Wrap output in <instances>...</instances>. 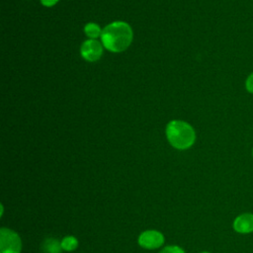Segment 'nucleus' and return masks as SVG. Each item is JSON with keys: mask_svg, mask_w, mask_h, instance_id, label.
Instances as JSON below:
<instances>
[{"mask_svg": "<svg viewBox=\"0 0 253 253\" xmlns=\"http://www.w3.org/2000/svg\"><path fill=\"white\" fill-rule=\"evenodd\" d=\"M84 32L87 35V37H89L91 39H96V38H98L99 36L102 35L100 27L95 23L87 24L84 28Z\"/></svg>", "mask_w": 253, "mask_h": 253, "instance_id": "9", "label": "nucleus"}, {"mask_svg": "<svg viewBox=\"0 0 253 253\" xmlns=\"http://www.w3.org/2000/svg\"><path fill=\"white\" fill-rule=\"evenodd\" d=\"M160 253H185V251L177 245H169L164 247Z\"/></svg>", "mask_w": 253, "mask_h": 253, "instance_id": "10", "label": "nucleus"}, {"mask_svg": "<svg viewBox=\"0 0 253 253\" xmlns=\"http://www.w3.org/2000/svg\"><path fill=\"white\" fill-rule=\"evenodd\" d=\"M62 250L65 251H73L78 247V240L76 237L72 235H67L63 237V239L60 242Z\"/></svg>", "mask_w": 253, "mask_h": 253, "instance_id": "8", "label": "nucleus"}, {"mask_svg": "<svg viewBox=\"0 0 253 253\" xmlns=\"http://www.w3.org/2000/svg\"><path fill=\"white\" fill-rule=\"evenodd\" d=\"M22 241L17 232L2 227L0 230V253H21Z\"/></svg>", "mask_w": 253, "mask_h": 253, "instance_id": "3", "label": "nucleus"}, {"mask_svg": "<svg viewBox=\"0 0 253 253\" xmlns=\"http://www.w3.org/2000/svg\"><path fill=\"white\" fill-rule=\"evenodd\" d=\"M166 135L170 144L181 150L190 148L196 139L194 128L183 121H171L166 126Z\"/></svg>", "mask_w": 253, "mask_h": 253, "instance_id": "2", "label": "nucleus"}, {"mask_svg": "<svg viewBox=\"0 0 253 253\" xmlns=\"http://www.w3.org/2000/svg\"><path fill=\"white\" fill-rule=\"evenodd\" d=\"M80 51L87 61H97L103 54V46L96 40H88L82 43Z\"/></svg>", "mask_w": 253, "mask_h": 253, "instance_id": "5", "label": "nucleus"}, {"mask_svg": "<svg viewBox=\"0 0 253 253\" xmlns=\"http://www.w3.org/2000/svg\"><path fill=\"white\" fill-rule=\"evenodd\" d=\"M245 88L249 93L253 94V72L247 77L245 81Z\"/></svg>", "mask_w": 253, "mask_h": 253, "instance_id": "11", "label": "nucleus"}, {"mask_svg": "<svg viewBox=\"0 0 253 253\" xmlns=\"http://www.w3.org/2000/svg\"><path fill=\"white\" fill-rule=\"evenodd\" d=\"M251 153H252V157H253V148H252V152Z\"/></svg>", "mask_w": 253, "mask_h": 253, "instance_id": "14", "label": "nucleus"}, {"mask_svg": "<svg viewBox=\"0 0 253 253\" xmlns=\"http://www.w3.org/2000/svg\"><path fill=\"white\" fill-rule=\"evenodd\" d=\"M101 40L108 50L122 52L131 43L132 31L130 26L125 22H114L104 28Z\"/></svg>", "mask_w": 253, "mask_h": 253, "instance_id": "1", "label": "nucleus"}, {"mask_svg": "<svg viewBox=\"0 0 253 253\" xmlns=\"http://www.w3.org/2000/svg\"><path fill=\"white\" fill-rule=\"evenodd\" d=\"M137 241L144 249H156L163 245L164 235L158 230L148 229L139 234Z\"/></svg>", "mask_w": 253, "mask_h": 253, "instance_id": "4", "label": "nucleus"}, {"mask_svg": "<svg viewBox=\"0 0 253 253\" xmlns=\"http://www.w3.org/2000/svg\"><path fill=\"white\" fill-rule=\"evenodd\" d=\"M58 0H41L42 4L43 6H46V7H51L53 5H55L57 3Z\"/></svg>", "mask_w": 253, "mask_h": 253, "instance_id": "12", "label": "nucleus"}, {"mask_svg": "<svg viewBox=\"0 0 253 253\" xmlns=\"http://www.w3.org/2000/svg\"><path fill=\"white\" fill-rule=\"evenodd\" d=\"M233 230L240 234H249L253 232V213L243 212L238 214L232 222Z\"/></svg>", "mask_w": 253, "mask_h": 253, "instance_id": "6", "label": "nucleus"}, {"mask_svg": "<svg viewBox=\"0 0 253 253\" xmlns=\"http://www.w3.org/2000/svg\"><path fill=\"white\" fill-rule=\"evenodd\" d=\"M42 251L43 253H60L62 250L60 242L53 238H47L42 243Z\"/></svg>", "mask_w": 253, "mask_h": 253, "instance_id": "7", "label": "nucleus"}, {"mask_svg": "<svg viewBox=\"0 0 253 253\" xmlns=\"http://www.w3.org/2000/svg\"><path fill=\"white\" fill-rule=\"evenodd\" d=\"M200 253H210V252H208V251H203V252H200Z\"/></svg>", "mask_w": 253, "mask_h": 253, "instance_id": "13", "label": "nucleus"}]
</instances>
